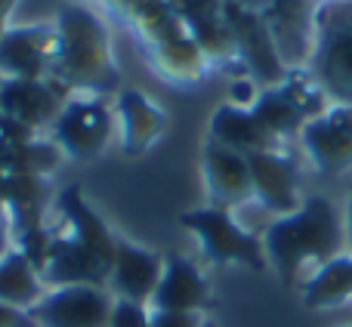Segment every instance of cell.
<instances>
[{
  "instance_id": "6da1fadb",
  "label": "cell",
  "mask_w": 352,
  "mask_h": 327,
  "mask_svg": "<svg viewBox=\"0 0 352 327\" xmlns=\"http://www.w3.org/2000/svg\"><path fill=\"white\" fill-rule=\"evenodd\" d=\"M343 241H346V232H343L337 207L324 194H309L297 213L278 216L269 225L263 247H266V260L278 272L281 284L294 287L303 266L309 262L324 266L328 260L340 256Z\"/></svg>"
},
{
  "instance_id": "7a4b0ae2",
  "label": "cell",
  "mask_w": 352,
  "mask_h": 327,
  "mask_svg": "<svg viewBox=\"0 0 352 327\" xmlns=\"http://www.w3.org/2000/svg\"><path fill=\"white\" fill-rule=\"evenodd\" d=\"M56 74L68 87L90 93H115L121 87V71L115 68L109 47V31L102 19L78 3H68L56 19Z\"/></svg>"
},
{
  "instance_id": "3957f363",
  "label": "cell",
  "mask_w": 352,
  "mask_h": 327,
  "mask_svg": "<svg viewBox=\"0 0 352 327\" xmlns=\"http://www.w3.org/2000/svg\"><path fill=\"white\" fill-rule=\"evenodd\" d=\"M312 74L337 105L352 109V0H328L316 12Z\"/></svg>"
},
{
  "instance_id": "277c9868",
  "label": "cell",
  "mask_w": 352,
  "mask_h": 327,
  "mask_svg": "<svg viewBox=\"0 0 352 327\" xmlns=\"http://www.w3.org/2000/svg\"><path fill=\"white\" fill-rule=\"evenodd\" d=\"M179 223L192 232L201 241V250L210 262L217 266H229V262H238V266H248L254 272H263L269 266L266 260V247L256 235H250L248 229L232 219L229 210L223 207H198V210H188L179 216Z\"/></svg>"
},
{
  "instance_id": "5b68a950",
  "label": "cell",
  "mask_w": 352,
  "mask_h": 327,
  "mask_svg": "<svg viewBox=\"0 0 352 327\" xmlns=\"http://www.w3.org/2000/svg\"><path fill=\"white\" fill-rule=\"evenodd\" d=\"M111 306L115 297L109 287L72 284L43 293V300L31 306L28 315L37 327H109Z\"/></svg>"
},
{
  "instance_id": "8992f818",
  "label": "cell",
  "mask_w": 352,
  "mask_h": 327,
  "mask_svg": "<svg viewBox=\"0 0 352 327\" xmlns=\"http://www.w3.org/2000/svg\"><path fill=\"white\" fill-rule=\"evenodd\" d=\"M226 22L235 37V53L248 65L260 84H281L285 80V62L275 47V37L269 31V22L263 12L248 10L244 3H226Z\"/></svg>"
},
{
  "instance_id": "52a82bcc",
  "label": "cell",
  "mask_w": 352,
  "mask_h": 327,
  "mask_svg": "<svg viewBox=\"0 0 352 327\" xmlns=\"http://www.w3.org/2000/svg\"><path fill=\"white\" fill-rule=\"evenodd\" d=\"M306 155L312 158L318 173L337 176L352 167V109L334 105L328 111H318L300 130Z\"/></svg>"
},
{
  "instance_id": "ba28073f",
  "label": "cell",
  "mask_w": 352,
  "mask_h": 327,
  "mask_svg": "<svg viewBox=\"0 0 352 327\" xmlns=\"http://www.w3.org/2000/svg\"><path fill=\"white\" fill-rule=\"evenodd\" d=\"M56 146L74 161H93L105 148L111 136V115L105 102L96 99H74L62 105L56 117Z\"/></svg>"
},
{
  "instance_id": "9c48e42d",
  "label": "cell",
  "mask_w": 352,
  "mask_h": 327,
  "mask_svg": "<svg viewBox=\"0 0 352 327\" xmlns=\"http://www.w3.org/2000/svg\"><path fill=\"white\" fill-rule=\"evenodd\" d=\"M161 272H164V256L118 238L115 260H111L109 284L105 287H109V293H115V300H130V303L146 306L152 303Z\"/></svg>"
},
{
  "instance_id": "30bf717a",
  "label": "cell",
  "mask_w": 352,
  "mask_h": 327,
  "mask_svg": "<svg viewBox=\"0 0 352 327\" xmlns=\"http://www.w3.org/2000/svg\"><path fill=\"white\" fill-rule=\"evenodd\" d=\"M250 170V188L254 198L266 210L278 216H291L300 210V192H297V164L278 152H248L244 155Z\"/></svg>"
},
{
  "instance_id": "8fae6325",
  "label": "cell",
  "mask_w": 352,
  "mask_h": 327,
  "mask_svg": "<svg viewBox=\"0 0 352 327\" xmlns=\"http://www.w3.org/2000/svg\"><path fill=\"white\" fill-rule=\"evenodd\" d=\"M53 49L56 31L47 28V25L10 28L0 37V71L22 80H43Z\"/></svg>"
},
{
  "instance_id": "7c38bea8",
  "label": "cell",
  "mask_w": 352,
  "mask_h": 327,
  "mask_svg": "<svg viewBox=\"0 0 352 327\" xmlns=\"http://www.w3.org/2000/svg\"><path fill=\"white\" fill-rule=\"evenodd\" d=\"M210 303V287L192 260L179 253L164 256V272L155 287V312H198Z\"/></svg>"
},
{
  "instance_id": "4fadbf2b",
  "label": "cell",
  "mask_w": 352,
  "mask_h": 327,
  "mask_svg": "<svg viewBox=\"0 0 352 327\" xmlns=\"http://www.w3.org/2000/svg\"><path fill=\"white\" fill-rule=\"evenodd\" d=\"M59 111H62V102L47 80L10 78L0 84V115L25 124L34 133L41 127H47V124H56Z\"/></svg>"
},
{
  "instance_id": "5bb4252c",
  "label": "cell",
  "mask_w": 352,
  "mask_h": 327,
  "mask_svg": "<svg viewBox=\"0 0 352 327\" xmlns=\"http://www.w3.org/2000/svg\"><path fill=\"white\" fill-rule=\"evenodd\" d=\"M204 176H207V188H210L213 207H229L244 204L254 194L250 188V170L241 152L219 146V142H207L204 146Z\"/></svg>"
},
{
  "instance_id": "9a60e30c",
  "label": "cell",
  "mask_w": 352,
  "mask_h": 327,
  "mask_svg": "<svg viewBox=\"0 0 352 327\" xmlns=\"http://www.w3.org/2000/svg\"><path fill=\"white\" fill-rule=\"evenodd\" d=\"M59 210L65 216L68 229H72V241H78L99 266L111 269V260H115V241L118 238L109 232V225L102 223V216H96L90 204L84 201L78 185H68L65 192L59 194Z\"/></svg>"
},
{
  "instance_id": "2e32d148",
  "label": "cell",
  "mask_w": 352,
  "mask_h": 327,
  "mask_svg": "<svg viewBox=\"0 0 352 327\" xmlns=\"http://www.w3.org/2000/svg\"><path fill=\"white\" fill-rule=\"evenodd\" d=\"M118 115L124 130V155L140 158L167 127V115L155 102H148L140 90H124L118 99Z\"/></svg>"
},
{
  "instance_id": "e0dca14e",
  "label": "cell",
  "mask_w": 352,
  "mask_h": 327,
  "mask_svg": "<svg viewBox=\"0 0 352 327\" xmlns=\"http://www.w3.org/2000/svg\"><path fill=\"white\" fill-rule=\"evenodd\" d=\"M210 139L219 146L232 148V152H275L278 139L263 124L250 115V109H238V105H223L217 109L210 121Z\"/></svg>"
},
{
  "instance_id": "ac0fdd59",
  "label": "cell",
  "mask_w": 352,
  "mask_h": 327,
  "mask_svg": "<svg viewBox=\"0 0 352 327\" xmlns=\"http://www.w3.org/2000/svg\"><path fill=\"white\" fill-rule=\"evenodd\" d=\"M281 62H303L309 49V0H272V10L263 12Z\"/></svg>"
},
{
  "instance_id": "d6986e66",
  "label": "cell",
  "mask_w": 352,
  "mask_h": 327,
  "mask_svg": "<svg viewBox=\"0 0 352 327\" xmlns=\"http://www.w3.org/2000/svg\"><path fill=\"white\" fill-rule=\"evenodd\" d=\"M250 115L263 124V130L281 139V136H291V133H300L306 127V102L294 87H269L256 96L254 109Z\"/></svg>"
},
{
  "instance_id": "ffe728a7",
  "label": "cell",
  "mask_w": 352,
  "mask_h": 327,
  "mask_svg": "<svg viewBox=\"0 0 352 327\" xmlns=\"http://www.w3.org/2000/svg\"><path fill=\"white\" fill-rule=\"evenodd\" d=\"M43 300V281L34 262L22 250H6L0 256V303L28 312Z\"/></svg>"
},
{
  "instance_id": "44dd1931",
  "label": "cell",
  "mask_w": 352,
  "mask_h": 327,
  "mask_svg": "<svg viewBox=\"0 0 352 327\" xmlns=\"http://www.w3.org/2000/svg\"><path fill=\"white\" fill-rule=\"evenodd\" d=\"M352 300V256H334L303 284L306 309H331Z\"/></svg>"
},
{
  "instance_id": "7402d4cb",
  "label": "cell",
  "mask_w": 352,
  "mask_h": 327,
  "mask_svg": "<svg viewBox=\"0 0 352 327\" xmlns=\"http://www.w3.org/2000/svg\"><path fill=\"white\" fill-rule=\"evenodd\" d=\"M59 158H62V148L56 142L31 139L25 146L3 148L0 152V170L6 176H47L50 170H56Z\"/></svg>"
},
{
  "instance_id": "603a6c76",
  "label": "cell",
  "mask_w": 352,
  "mask_h": 327,
  "mask_svg": "<svg viewBox=\"0 0 352 327\" xmlns=\"http://www.w3.org/2000/svg\"><path fill=\"white\" fill-rule=\"evenodd\" d=\"M109 327H152V312H146V306H142V303L115 300Z\"/></svg>"
},
{
  "instance_id": "cb8c5ba5",
  "label": "cell",
  "mask_w": 352,
  "mask_h": 327,
  "mask_svg": "<svg viewBox=\"0 0 352 327\" xmlns=\"http://www.w3.org/2000/svg\"><path fill=\"white\" fill-rule=\"evenodd\" d=\"M31 139H34V130L12 121V117H6V115H0V152H3V148L25 146V142H31Z\"/></svg>"
},
{
  "instance_id": "d4e9b609",
  "label": "cell",
  "mask_w": 352,
  "mask_h": 327,
  "mask_svg": "<svg viewBox=\"0 0 352 327\" xmlns=\"http://www.w3.org/2000/svg\"><path fill=\"white\" fill-rule=\"evenodd\" d=\"M152 327H204L198 312H152Z\"/></svg>"
},
{
  "instance_id": "484cf974",
  "label": "cell",
  "mask_w": 352,
  "mask_h": 327,
  "mask_svg": "<svg viewBox=\"0 0 352 327\" xmlns=\"http://www.w3.org/2000/svg\"><path fill=\"white\" fill-rule=\"evenodd\" d=\"M0 327H37V324L25 309H16V306L0 303Z\"/></svg>"
},
{
  "instance_id": "4316f807",
  "label": "cell",
  "mask_w": 352,
  "mask_h": 327,
  "mask_svg": "<svg viewBox=\"0 0 352 327\" xmlns=\"http://www.w3.org/2000/svg\"><path fill=\"white\" fill-rule=\"evenodd\" d=\"M232 99H235V102L232 105H254L256 102V96H254V84H250V80H241V84H235L232 87Z\"/></svg>"
},
{
  "instance_id": "83f0119b",
  "label": "cell",
  "mask_w": 352,
  "mask_h": 327,
  "mask_svg": "<svg viewBox=\"0 0 352 327\" xmlns=\"http://www.w3.org/2000/svg\"><path fill=\"white\" fill-rule=\"evenodd\" d=\"M12 6H16V0H0V37L10 31V28H6V19H10Z\"/></svg>"
},
{
  "instance_id": "f1b7e54d",
  "label": "cell",
  "mask_w": 352,
  "mask_h": 327,
  "mask_svg": "<svg viewBox=\"0 0 352 327\" xmlns=\"http://www.w3.org/2000/svg\"><path fill=\"white\" fill-rule=\"evenodd\" d=\"M6 253V216H3V201H0V256Z\"/></svg>"
},
{
  "instance_id": "f546056e",
  "label": "cell",
  "mask_w": 352,
  "mask_h": 327,
  "mask_svg": "<svg viewBox=\"0 0 352 327\" xmlns=\"http://www.w3.org/2000/svg\"><path fill=\"white\" fill-rule=\"evenodd\" d=\"M346 229H349V235H352V194H349V207H346Z\"/></svg>"
},
{
  "instance_id": "4dcf8cb0",
  "label": "cell",
  "mask_w": 352,
  "mask_h": 327,
  "mask_svg": "<svg viewBox=\"0 0 352 327\" xmlns=\"http://www.w3.org/2000/svg\"><path fill=\"white\" fill-rule=\"evenodd\" d=\"M3 185H6V173L0 170V201H3Z\"/></svg>"
},
{
  "instance_id": "1f68e13d",
  "label": "cell",
  "mask_w": 352,
  "mask_h": 327,
  "mask_svg": "<svg viewBox=\"0 0 352 327\" xmlns=\"http://www.w3.org/2000/svg\"><path fill=\"white\" fill-rule=\"evenodd\" d=\"M204 327H210V324H204Z\"/></svg>"
}]
</instances>
